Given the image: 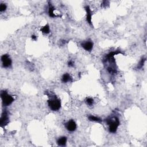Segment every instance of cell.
Returning <instances> with one entry per match:
<instances>
[{"label":"cell","mask_w":147,"mask_h":147,"mask_svg":"<svg viewBox=\"0 0 147 147\" xmlns=\"http://www.w3.org/2000/svg\"><path fill=\"white\" fill-rule=\"evenodd\" d=\"M106 122L109 125V132L111 133H115L117 130L119 125V121L118 118L116 117H112L106 119Z\"/></svg>","instance_id":"cell-1"},{"label":"cell","mask_w":147,"mask_h":147,"mask_svg":"<svg viewBox=\"0 0 147 147\" xmlns=\"http://www.w3.org/2000/svg\"><path fill=\"white\" fill-rule=\"evenodd\" d=\"M48 105L52 111H58L61 107V102L56 96L51 97L48 101Z\"/></svg>","instance_id":"cell-2"},{"label":"cell","mask_w":147,"mask_h":147,"mask_svg":"<svg viewBox=\"0 0 147 147\" xmlns=\"http://www.w3.org/2000/svg\"><path fill=\"white\" fill-rule=\"evenodd\" d=\"M1 97L3 104L5 106H8L11 105L14 101V98L12 96L9 95L7 91H2L1 93Z\"/></svg>","instance_id":"cell-3"},{"label":"cell","mask_w":147,"mask_h":147,"mask_svg":"<svg viewBox=\"0 0 147 147\" xmlns=\"http://www.w3.org/2000/svg\"><path fill=\"white\" fill-rule=\"evenodd\" d=\"M1 61L4 67L8 68L12 65V60L8 55H3L1 56Z\"/></svg>","instance_id":"cell-4"},{"label":"cell","mask_w":147,"mask_h":147,"mask_svg":"<svg viewBox=\"0 0 147 147\" xmlns=\"http://www.w3.org/2000/svg\"><path fill=\"white\" fill-rule=\"evenodd\" d=\"M66 128L70 132H74L76 129V124L75 122L72 119L68 121L66 123Z\"/></svg>","instance_id":"cell-5"},{"label":"cell","mask_w":147,"mask_h":147,"mask_svg":"<svg viewBox=\"0 0 147 147\" xmlns=\"http://www.w3.org/2000/svg\"><path fill=\"white\" fill-rule=\"evenodd\" d=\"M9 120L8 115V113H7V111H4L1 115V126L2 127L5 126V125H7L8 123H9Z\"/></svg>","instance_id":"cell-6"},{"label":"cell","mask_w":147,"mask_h":147,"mask_svg":"<svg viewBox=\"0 0 147 147\" xmlns=\"http://www.w3.org/2000/svg\"><path fill=\"white\" fill-rule=\"evenodd\" d=\"M93 43L90 40L86 41V42L82 43L81 44L82 47L87 51H91L93 48Z\"/></svg>","instance_id":"cell-7"},{"label":"cell","mask_w":147,"mask_h":147,"mask_svg":"<svg viewBox=\"0 0 147 147\" xmlns=\"http://www.w3.org/2000/svg\"><path fill=\"white\" fill-rule=\"evenodd\" d=\"M85 11L86 12V20L89 24L92 25V14L91 9L89 6H86L85 7Z\"/></svg>","instance_id":"cell-8"},{"label":"cell","mask_w":147,"mask_h":147,"mask_svg":"<svg viewBox=\"0 0 147 147\" xmlns=\"http://www.w3.org/2000/svg\"><path fill=\"white\" fill-rule=\"evenodd\" d=\"M48 14L49 16L51 17H58L54 13V11H55V8L54 7H53L52 4L51 3H49L48 4Z\"/></svg>","instance_id":"cell-9"},{"label":"cell","mask_w":147,"mask_h":147,"mask_svg":"<svg viewBox=\"0 0 147 147\" xmlns=\"http://www.w3.org/2000/svg\"><path fill=\"white\" fill-rule=\"evenodd\" d=\"M62 81L63 83H67V82H70L72 81V77L69 74H64L62 76Z\"/></svg>","instance_id":"cell-10"},{"label":"cell","mask_w":147,"mask_h":147,"mask_svg":"<svg viewBox=\"0 0 147 147\" xmlns=\"http://www.w3.org/2000/svg\"><path fill=\"white\" fill-rule=\"evenodd\" d=\"M67 142V138L66 137L63 136L60 137L57 141V143L58 145L59 146H64L66 145Z\"/></svg>","instance_id":"cell-11"},{"label":"cell","mask_w":147,"mask_h":147,"mask_svg":"<svg viewBox=\"0 0 147 147\" xmlns=\"http://www.w3.org/2000/svg\"><path fill=\"white\" fill-rule=\"evenodd\" d=\"M88 118L90 121H94V122H102V119L99 118V117H96L94 116V115H89V117H88Z\"/></svg>","instance_id":"cell-12"},{"label":"cell","mask_w":147,"mask_h":147,"mask_svg":"<svg viewBox=\"0 0 147 147\" xmlns=\"http://www.w3.org/2000/svg\"><path fill=\"white\" fill-rule=\"evenodd\" d=\"M41 31H42V33H44V34H48V33H50V28L49 25L48 24H47L45 25V26L42 27V28H41Z\"/></svg>","instance_id":"cell-13"},{"label":"cell","mask_w":147,"mask_h":147,"mask_svg":"<svg viewBox=\"0 0 147 147\" xmlns=\"http://www.w3.org/2000/svg\"><path fill=\"white\" fill-rule=\"evenodd\" d=\"M86 103H87V105L89 106H91L93 105L94 103V99L91 98H88L86 100Z\"/></svg>","instance_id":"cell-14"},{"label":"cell","mask_w":147,"mask_h":147,"mask_svg":"<svg viewBox=\"0 0 147 147\" xmlns=\"http://www.w3.org/2000/svg\"><path fill=\"white\" fill-rule=\"evenodd\" d=\"M145 62V58L141 59V60H140V62H139V63L138 64V66H137L138 68H141L143 67V66H144Z\"/></svg>","instance_id":"cell-15"},{"label":"cell","mask_w":147,"mask_h":147,"mask_svg":"<svg viewBox=\"0 0 147 147\" xmlns=\"http://www.w3.org/2000/svg\"><path fill=\"white\" fill-rule=\"evenodd\" d=\"M7 5L5 4H1V5H0V11L1 12H4L6 9H7Z\"/></svg>","instance_id":"cell-16"},{"label":"cell","mask_w":147,"mask_h":147,"mask_svg":"<svg viewBox=\"0 0 147 147\" xmlns=\"http://www.w3.org/2000/svg\"><path fill=\"white\" fill-rule=\"evenodd\" d=\"M68 66L69 67H73L74 66V63H73V62L72 61H70L69 62H68Z\"/></svg>","instance_id":"cell-17"},{"label":"cell","mask_w":147,"mask_h":147,"mask_svg":"<svg viewBox=\"0 0 147 147\" xmlns=\"http://www.w3.org/2000/svg\"><path fill=\"white\" fill-rule=\"evenodd\" d=\"M32 39H33V40H36L37 37L36 36H35V35H32Z\"/></svg>","instance_id":"cell-18"}]
</instances>
